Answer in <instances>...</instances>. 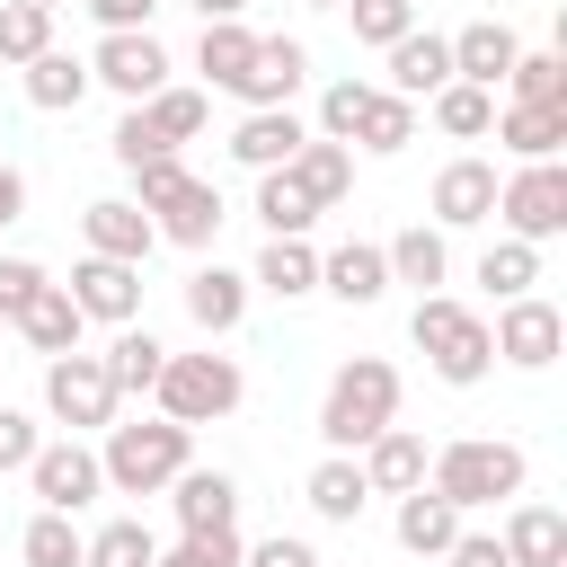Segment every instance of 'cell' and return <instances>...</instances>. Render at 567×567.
Listing matches in <instances>:
<instances>
[{
	"mask_svg": "<svg viewBox=\"0 0 567 567\" xmlns=\"http://www.w3.org/2000/svg\"><path fill=\"white\" fill-rule=\"evenodd\" d=\"M425 487L470 523L478 505H514V496L532 487V461H523V443H505V434H461V443H434Z\"/></svg>",
	"mask_w": 567,
	"mask_h": 567,
	"instance_id": "obj_1",
	"label": "cell"
},
{
	"mask_svg": "<svg viewBox=\"0 0 567 567\" xmlns=\"http://www.w3.org/2000/svg\"><path fill=\"white\" fill-rule=\"evenodd\" d=\"M381 425H399V363L390 354H346L319 390V443L328 452H363Z\"/></svg>",
	"mask_w": 567,
	"mask_h": 567,
	"instance_id": "obj_2",
	"label": "cell"
},
{
	"mask_svg": "<svg viewBox=\"0 0 567 567\" xmlns=\"http://www.w3.org/2000/svg\"><path fill=\"white\" fill-rule=\"evenodd\" d=\"M408 337H416V354H425V372H434V381H452V390H478V381L496 372V346H487V319H478L470 301H452V292H425V301L408 310Z\"/></svg>",
	"mask_w": 567,
	"mask_h": 567,
	"instance_id": "obj_3",
	"label": "cell"
},
{
	"mask_svg": "<svg viewBox=\"0 0 567 567\" xmlns=\"http://www.w3.org/2000/svg\"><path fill=\"white\" fill-rule=\"evenodd\" d=\"M97 470H106V496H168V478H177V470H195V434H186V425H168V416L106 425Z\"/></svg>",
	"mask_w": 567,
	"mask_h": 567,
	"instance_id": "obj_4",
	"label": "cell"
},
{
	"mask_svg": "<svg viewBox=\"0 0 567 567\" xmlns=\"http://www.w3.org/2000/svg\"><path fill=\"white\" fill-rule=\"evenodd\" d=\"M151 399H159V416L168 425H221V416H239V399H248V372H239V354H168L159 363V381H151Z\"/></svg>",
	"mask_w": 567,
	"mask_h": 567,
	"instance_id": "obj_5",
	"label": "cell"
},
{
	"mask_svg": "<svg viewBox=\"0 0 567 567\" xmlns=\"http://www.w3.org/2000/svg\"><path fill=\"white\" fill-rule=\"evenodd\" d=\"M133 204H142L151 230L177 239V248H213V230H221V195H213L186 159H151V168H133Z\"/></svg>",
	"mask_w": 567,
	"mask_h": 567,
	"instance_id": "obj_6",
	"label": "cell"
},
{
	"mask_svg": "<svg viewBox=\"0 0 567 567\" xmlns=\"http://www.w3.org/2000/svg\"><path fill=\"white\" fill-rule=\"evenodd\" d=\"M496 221L523 248H549L567 230V159H523L514 177H496Z\"/></svg>",
	"mask_w": 567,
	"mask_h": 567,
	"instance_id": "obj_7",
	"label": "cell"
},
{
	"mask_svg": "<svg viewBox=\"0 0 567 567\" xmlns=\"http://www.w3.org/2000/svg\"><path fill=\"white\" fill-rule=\"evenodd\" d=\"M44 416L62 434H106L115 425V381L97 354H53L44 363Z\"/></svg>",
	"mask_w": 567,
	"mask_h": 567,
	"instance_id": "obj_8",
	"label": "cell"
},
{
	"mask_svg": "<svg viewBox=\"0 0 567 567\" xmlns=\"http://www.w3.org/2000/svg\"><path fill=\"white\" fill-rule=\"evenodd\" d=\"M27 487H35V505H44V514H80V505H97V496H106L97 443H89V434L35 443V461H27Z\"/></svg>",
	"mask_w": 567,
	"mask_h": 567,
	"instance_id": "obj_9",
	"label": "cell"
},
{
	"mask_svg": "<svg viewBox=\"0 0 567 567\" xmlns=\"http://www.w3.org/2000/svg\"><path fill=\"white\" fill-rule=\"evenodd\" d=\"M487 346H496V363H514V372H549V363H558V346H567V319H558V301L523 292V301H496Z\"/></svg>",
	"mask_w": 567,
	"mask_h": 567,
	"instance_id": "obj_10",
	"label": "cell"
},
{
	"mask_svg": "<svg viewBox=\"0 0 567 567\" xmlns=\"http://www.w3.org/2000/svg\"><path fill=\"white\" fill-rule=\"evenodd\" d=\"M89 89H115L124 106H142V97H159L168 89V44L142 27V35H97V53H89Z\"/></svg>",
	"mask_w": 567,
	"mask_h": 567,
	"instance_id": "obj_11",
	"label": "cell"
},
{
	"mask_svg": "<svg viewBox=\"0 0 567 567\" xmlns=\"http://www.w3.org/2000/svg\"><path fill=\"white\" fill-rule=\"evenodd\" d=\"M425 213H434V230H443V239H452V230H478V221H496V159H478V151L443 159V168H434V195H425Z\"/></svg>",
	"mask_w": 567,
	"mask_h": 567,
	"instance_id": "obj_12",
	"label": "cell"
},
{
	"mask_svg": "<svg viewBox=\"0 0 567 567\" xmlns=\"http://www.w3.org/2000/svg\"><path fill=\"white\" fill-rule=\"evenodd\" d=\"M62 292H71V310H80V319H106V328H133V319H142V266L80 257Z\"/></svg>",
	"mask_w": 567,
	"mask_h": 567,
	"instance_id": "obj_13",
	"label": "cell"
},
{
	"mask_svg": "<svg viewBox=\"0 0 567 567\" xmlns=\"http://www.w3.org/2000/svg\"><path fill=\"white\" fill-rule=\"evenodd\" d=\"M301 80H310V44L301 35H257V53H248V71H239V106H292L301 97Z\"/></svg>",
	"mask_w": 567,
	"mask_h": 567,
	"instance_id": "obj_14",
	"label": "cell"
},
{
	"mask_svg": "<svg viewBox=\"0 0 567 567\" xmlns=\"http://www.w3.org/2000/svg\"><path fill=\"white\" fill-rule=\"evenodd\" d=\"M425 461H434V443H425L416 425H381V434L354 452V470H363L372 496H416V487H425Z\"/></svg>",
	"mask_w": 567,
	"mask_h": 567,
	"instance_id": "obj_15",
	"label": "cell"
},
{
	"mask_svg": "<svg viewBox=\"0 0 567 567\" xmlns=\"http://www.w3.org/2000/svg\"><path fill=\"white\" fill-rule=\"evenodd\" d=\"M168 505H177V540L239 532V478L230 470H177L168 478Z\"/></svg>",
	"mask_w": 567,
	"mask_h": 567,
	"instance_id": "obj_16",
	"label": "cell"
},
{
	"mask_svg": "<svg viewBox=\"0 0 567 567\" xmlns=\"http://www.w3.org/2000/svg\"><path fill=\"white\" fill-rule=\"evenodd\" d=\"M496 549H505V567H567V514L549 496H514Z\"/></svg>",
	"mask_w": 567,
	"mask_h": 567,
	"instance_id": "obj_17",
	"label": "cell"
},
{
	"mask_svg": "<svg viewBox=\"0 0 567 567\" xmlns=\"http://www.w3.org/2000/svg\"><path fill=\"white\" fill-rule=\"evenodd\" d=\"M80 239H89V257H115V266H142V257L159 248V230H151V213H142L133 195H97V204L80 213Z\"/></svg>",
	"mask_w": 567,
	"mask_h": 567,
	"instance_id": "obj_18",
	"label": "cell"
},
{
	"mask_svg": "<svg viewBox=\"0 0 567 567\" xmlns=\"http://www.w3.org/2000/svg\"><path fill=\"white\" fill-rule=\"evenodd\" d=\"M301 142H310V124H301L292 106H248V115L230 124V159L257 168V177H266V168H292Z\"/></svg>",
	"mask_w": 567,
	"mask_h": 567,
	"instance_id": "obj_19",
	"label": "cell"
},
{
	"mask_svg": "<svg viewBox=\"0 0 567 567\" xmlns=\"http://www.w3.org/2000/svg\"><path fill=\"white\" fill-rule=\"evenodd\" d=\"M514 53H523V35L505 27V18H470L461 35H452V80H470V89H505V71H514Z\"/></svg>",
	"mask_w": 567,
	"mask_h": 567,
	"instance_id": "obj_20",
	"label": "cell"
},
{
	"mask_svg": "<svg viewBox=\"0 0 567 567\" xmlns=\"http://www.w3.org/2000/svg\"><path fill=\"white\" fill-rule=\"evenodd\" d=\"M443 80H452V35H434V27H408V35L390 44V80H381V89L416 106V97H434Z\"/></svg>",
	"mask_w": 567,
	"mask_h": 567,
	"instance_id": "obj_21",
	"label": "cell"
},
{
	"mask_svg": "<svg viewBox=\"0 0 567 567\" xmlns=\"http://www.w3.org/2000/svg\"><path fill=\"white\" fill-rule=\"evenodd\" d=\"M319 292H337L346 310H372L390 292V266H381V239H337L319 257Z\"/></svg>",
	"mask_w": 567,
	"mask_h": 567,
	"instance_id": "obj_22",
	"label": "cell"
},
{
	"mask_svg": "<svg viewBox=\"0 0 567 567\" xmlns=\"http://www.w3.org/2000/svg\"><path fill=\"white\" fill-rule=\"evenodd\" d=\"M9 328H18L44 363H53V354H80V328H89V319L71 310V292H62V284H35V292L9 310Z\"/></svg>",
	"mask_w": 567,
	"mask_h": 567,
	"instance_id": "obj_23",
	"label": "cell"
},
{
	"mask_svg": "<svg viewBox=\"0 0 567 567\" xmlns=\"http://www.w3.org/2000/svg\"><path fill=\"white\" fill-rule=\"evenodd\" d=\"M186 319H195L204 337H230V328L248 319V275H230L221 257H204V266L186 275Z\"/></svg>",
	"mask_w": 567,
	"mask_h": 567,
	"instance_id": "obj_24",
	"label": "cell"
},
{
	"mask_svg": "<svg viewBox=\"0 0 567 567\" xmlns=\"http://www.w3.org/2000/svg\"><path fill=\"white\" fill-rule=\"evenodd\" d=\"M381 266H390V284H416V301L452 275V239L434 230V221H408L399 239H381Z\"/></svg>",
	"mask_w": 567,
	"mask_h": 567,
	"instance_id": "obj_25",
	"label": "cell"
},
{
	"mask_svg": "<svg viewBox=\"0 0 567 567\" xmlns=\"http://www.w3.org/2000/svg\"><path fill=\"white\" fill-rule=\"evenodd\" d=\"M248 292L310 301V292H319V248H310V239H266V248H257V266H248Z\"/></svg>",
	"mask_w": 567,
	"mask_h": 567,
	"instance_id": "obj_26",
	"label": "cell"
},
{
	"mask_svg": "<svg viewBox=\"0 0 567 567\" xmlns=\"http://www.w3.org/2000/svg\"><path fill=\"white\" fill-rule=\"evenodd\" d=\"M301 496H310V514H319V523H363V505H372V487H363L354 452H328V461L301 478Z\"/></svg>",
	"mask_w": 567,
	"mask_h": 567,
	"instance_id": "obj_27",
	"label": "cell"
},
{
	"mask_svg": "<svg viewBox=\"0 0 567 567\" xmlns=\"http://www.w3.org/2000/svg\"><path fill=\"white\" fill-rule=\"evenodd\" d=\"M18 80H27V106H44V115H71V106L89 97V53H62V44H53V53H35Z\"/></svg>",
	"mask_w": 567,
	"mask_h": 567,
	"instance_id": "obj_28",
	"label": "cell"
},
{
	"mask_svg": "<svg viewBox=\"0 0 567 567\" xmlns=\"http://www.w3.org/2000/svg\"><path fill=\"white\" fill-rule=\"evenodd\" d=\"M496 142L523 159H558L567 151V106H496Z\"/></svg>",
	"mask_w": 567,
	"mask_h": 567,
	"instance_id": "obj_29",
	"label": "cell"
},
{
	"mask_svg": "<svg viewBox=\"0 0 567 567\" xmlns=\"http://www.w3.org/2000/svg\"><path fill=\"white\" fill-rule=\"evenodd\" d=\"M292 186H301V195H310L319 213H328V204H346V195H354V151H346V142H319V133H310V142L292 151Z\"/></svg>",
	"mask_w": 567,
	"mask_h": 567,
	"instance_id": "obj_30",
	"label": "cell"
},
{
	"mask_svg": "<svg viewBox=\"0 0 567 567\" xmlns=\"http://www.w3.org/2000/svg\"><path fill=\"white\" fill-rule=\"evenodd\" d=\"M106 363V381H115V399H151V381H159V363H168V346L133 319V328H115V346L97 354Z\"/></svg>",
	"mask_w": 567,
	"mask_h": 567,
	"instance_id": "obj_31",
	"label": "cell"
},
{
	"mask_svg": "<svg viewBox=\"0 0 567 567\" xmlns=\"http://www.w3.org/2000/svg\"><path fill=\"white\" fill-rule=\"evenodd\" d=\"M390 532H399L408 558H443V549L461 540V514H452L434 487H416V496H399V523H390Z\"/></svg>",
	"mask_w": 567,
	"mask_h": 567,
	"instance_id": "obj_32",
	"label": "cell"
},
{
	"mask_svg": "<svg viewBox=\"0 0 567 567\" xmlns=\"http://www.w3.org/2000/svg\"><path fill=\"white\" fill-rule=\"evenodd\" d=\"M133 115H142V133H151L159 151H177V142H195V133H204L213 97H204V89H177V80H168V89H159V97H142Z\"/></svg>",
	"mask_w": 567,
	"mask_h": 567,
	"instance_id": "obj_33",
	"label": "cell"
},
{
	"mask_svg": "<svg viewBox=\"0 0 567 567\" xmlns=\"http://www.w3.org/2000/svg\"><path fill=\"white\" fill-rule=\"evenodd\" d=\"M425 115H434V133H452V142H487V133H496V97L470 89V80H443V89L425 97Z\"/></svg>",
	"mask_w": 567,
	"mask_h": 567,
	"instance_id": "obj_34",
	"label": "cell"
},
{
	"mask_svg": "<svg viewBox=\"0 0 567 567\" xmlns=\"http://www.w3.org/2000/svg\"><path fill=\"white\" fill-rule=\"evenodd\" d=\"M257 221H266V239H310V221H319V204L292 186V168H266L257 177V204H248Z\"/></svg>",
	"mask_w": 567,
	"mask_h": 567,
	"instance_id": "obj_35",
	"label": "cell"
},
{
	"mask_svg": "<svg viewBox=\"0 0 567 567\" xmlns=\"http://www.w3.org/2000/svg\"><path fill=\"white\" fill-rule=\"evenodd\" d=\"M248 53H257V35H248L239 18H213V27L195 35V71H204V89H239Z\"/></svg>",
	"mask_w": 567,
	"mask_h": 567,
	"instance_id": "obj_36",
	"label": "cell"
},
{
	"mask_svg": "<svg viewBox=\"0 0 567 567\" xmlns=\"http://www.w3.org/2000/svg\"><path fill=\"white\" fill-rule=\"evenodd\" d=\"M80 549H89L80 514H44L35 505V523L18 532V567H80Z\"/></svg>",
	"mask_w": 567,
	"mask_h": 567,
	"instance_id": "obj_37",
	"label": "cell"
},
{
	"mask_svg": "<svg viewBox=\"0 0 567 567\" xmlns=\"http://www.w3.org/2000/svg\"><path fill=\"white\" fill-rule=\"evenodd\" d=\"M151 558H159V540H151V523H142V514L97 523V532H89V549H80V567H151Z\"/></svg>",
	"mask_w": 567,
	"mask_h": 567,
	"instance_id": "obj_38",
	"label": "cell"
},
{
	"mask_svg": "<svg viewBox=\"0 0 567 567\" xmlns=\"http://www.w3.org/2000/svg\"><path fill=\"white\" fill-rule=\"evenodd\" d=\"M505 106H567V53H514Z\"/></svg>",
	"mask_w": 567,
	"mask_h": 567,
	"instance_id": "obj_39",
	"label": "cell"
},
{
	"mask_svg": "<svg viewBox=\"0 0 567 567\" xmlns=\"http://www.w3.org/2000/svg\"><path fill=\"white\" fill-rule=\"evenodd\" d=\"M408 142H416V106L390 97V89H372V106H363V124H354V151L390 159V151H408Z\"/></svg>",
	"mask_w": 567,
	"mask_h": 567,
	"instance_id": "obj_40",
	"label": "cell"
},
{
	"mask_svg": "<svg viewBox=\"0 0 567 567\" xmlns=\"http://www.w3.org/2000/svg\"><path fill=\"white\" fill-rule=\"evenodd\" d=\"M478 284H487L496 301H523V292L540 284V248H523V239H487V248H478Z\"/></svg>",
	"mask_w": 567,
	"mask_h": 567,
	"instance_id": "obj_41",
	"label": "cell"
},
{
	"mask_svg": "<svg viewBox=\"0 0 567 567\" xmlns=\"http://www.w3.org/2000/svg\"><path fill=\"white\" fill-rule=\"evenodd\" d=\"M35 53H53V9H35V0H0V62L27 71Z\"/></svg>",
	"mask_w": 567,
	"mask_h": 567,
	"instance_id": "obj_42",
	"label": "cell"
},
{
	"mask_svg": "<svg viewBox=\"0 0 567 567\" xmlns=\"http://www.w3.org/2000/svg\"><path fill=\"white\" fill-rule=\"evenodd\" d=\"M363 106H372V80H328V89H319V124H310V133L354 151V124H363Z\"/></svg>",
	"mask_w": 567,
	"mask_h": 567,
	"instance_id": "obj_43",
	"label": "cell"
},
{
	"mask_svg": "<svg viewBox=\"0 0 567 567\" xmlns=\"http://www.w3.org/2000/svg\"><path fill=\"white\" fill-rule=\"evenodd\" d=\"M346 18H354V44H399L408 27H416V0H346Z\"/></svg>",
	"mask_w": 567,
	"mask_h": 567,
	"instance_id": "obj_44",
	"label": "cell"
},
{
	"mask_svg": "<svg viewBox=\"0 0 567 567\" xmlns=\"http://www.w3.org/2000/svg\"><path fill=\"white\" fill-rule=\"evenodd\" d=\"M239 532H204V540H177V549H159L151 567H239Z\"/></svg>",
	"mask_w": 567,
	"mask_h": 567,
	"instance_id": "obj_45",
	"label": "cell"
},
{
	"mask_svg": "<svg viewBox=\"0 0 567 567\" xmlns=\"http://www.w3.org/2000/svg\"><path fill=\"white\" fill-rule=\"evenodd\" d=\"M35 443H44V434H35V416L0 399V478H9V470H27V461H35Z\"/></svg>",
	"mask_w": 567,
	"mask_h": 567,
	"instance_id": "obj_46",
	"label": "cell"
},
{
	"mask_svg": "<svg viewBox=\"0 0 567 567\" xmlns=\"http://www.w3.org/2000/svg\"><path fill=\"white\" fill-rule=\"evenodd\" d=\"M239 567H319V549H310L301 532H266V540L239 549Z\"/></svg>",
	"mask_w": 567,
	"mask_h": 567,
	"instance_id": "obj_47",
	"label": "cell"
},
{
	"mask_svg": "<svg viewBox=\"0 0 567 567\" xmlns=\"http://www.w3.org/2000/svg\"><path fill=\"white\" fill-rule=\"evenodd\" d=\"M80 9H89L106 35H142V27L159 18V0H80Z\"/></svg>",
	"mask_w": 567,
	"mask_h": 567,
	"instance_id": "obj_48",
	"label": "cell"
},
{
	"mask_svg": "<svg viewBox=\"0 0 567 567\" xmlns=\"http://www.w3.org/2000/svg\"><path fill=\"white\" fill-rule=\"evenodd\" d=\"M35 284H53V275H44L35 257H0V310H18V301H27Z\"/></svg>",
	"mask_w": 567,
	"mask_h": 567,
	"instance_id": "obj_49",
	"label": "cell"
},
{
	"mask_svg": "<svg viewBox=\"0 0 567 567\" xmlns=\"http://www.w3.org/2000/svg\"><path fill=\"white\" fill-rule=\"evenodd\" d=\"M443 567H505V549H496V532H470L461 523V540L443 549Z\"/></svg>",
	"mask_w": 567,
	"mask_h": 567,
	"instance_id": "obj_50",
	"label": "cell"
},
{
	"mask_svg": "<svg viewBox=\"0 0 567 567\" xmlns=\"http://www.w3.org/2000/svg\"><path fill=\"white\" fill-rule=\"evenodd\" d=\"M18 213H27V168H9V159H0V230H9Z\"/></svg>",
	"mask_w": 567,
	"mask_h": 567,
	"instance_id": "obj_51",
	"label": "cell"
},
{
	"mask_svg": "<svg viewBox=\"0 0 567 567\" xmlns=\"http://www.w3.org/2000/svg\"><path fill=\"white\" fill-rule=\"evenodd\" d=\"M239 9H248V0H195V18H204V27H213V18H239Z\"/></svg>",
	"mask_w": 567,
	"mask_h": 567,
	"instance_id": "obj_52",
	"label": "cell"
},
{
	"mask_svg": "<svg viewBox=\"0 0 567 567\" xmlns=\"http://www.w3.org/2000/svg\"><path fill=\"white\" fill-rule=\"evenodd\" d=\"M310 9H346V0H310Z\"/></svg>",
	"mask_w": 567,
	"mask_h": 567,
	"instance_id": "obj_53",
	"label": "cell"
},
{
	"mask_svg": "<svg viewBox=\"0 0 567 567\" xmlns=\"http://www.w3.org/2000/svg\"><path fill=\"white\" fill-rule=\"evenodd\" d=\"M35 9H62V0H35Z\"/></svg>",
	"mask_w": 567,
	"mask_h": 567,
	"instance_id": "obj_54",
	"label": "cell"
},
{
	"mask_svg": "<svg viewBox=\"0 0 567 567\" xmlns=\"http://www.w3.org/2000/svg\"><path fill=\"white\" fill-rule=\"evenodd\" d=\"M0 328H9V310H0Z\"/></svg>",
	"mask_w": 567,
	"mask_h": 567,
	"instance_id": "obj_55",
	"label": "cell"
}]
</instances>
